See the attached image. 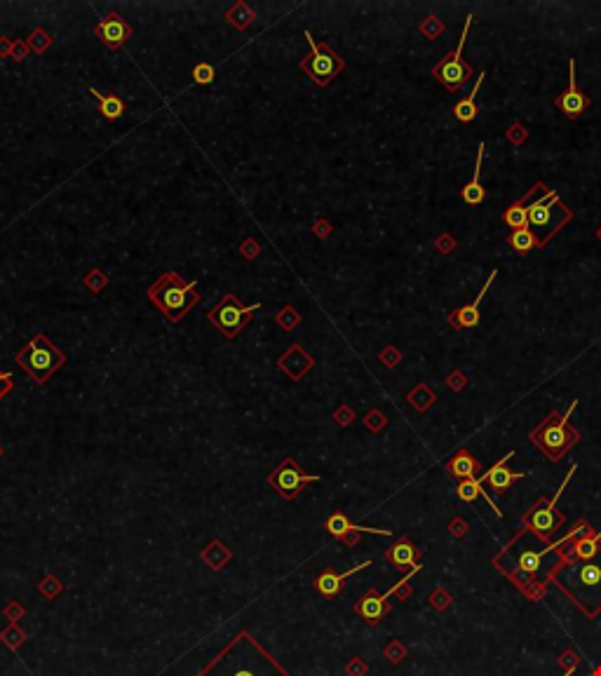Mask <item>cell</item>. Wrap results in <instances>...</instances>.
I'll use <instances>...</instances> for the list:
<instances>
[{
  "mask_svg": "<svg viewBox=\"0 0 601 676\" xmlns=\"http://www.w3.org/2000/svg\"><path fill=\"white\" fill-rule=\"evenodd\" d=\"M327 533H332L334 538H339L346 545H357V536L359 533H376V536H392V531L388 528H374V526H357L343 514L341 510H336L334 514H329L324 521Z\"/></svg>",
  "mask_w": 601,
  "mask_h": 676,
  "instance_id": "8fae6325",
  "label": "cell"
},
{
  "mask_svg": "<svg viewBox=\"0 0 601 676\" xmlns=\"http://www.w3.org/2000/svg\"><path fill=\"white\" fill-rule=\"evenodd\" d=\"M366 566H371V561H362V563H357V566L343 570V573H336L334 568H324L322 573L312 580V585H315V590L319 594H324V597H336V594L343 590V580H348L352 573H357V570H362Z\"/></svg>",
  "mask_w": 601,
  "mask_h": 676,
  "instance_id": "e0dca14e",
  "label": "cell"
},
{
  "mask_svg": "<svg viewBox=\"0 0 601 676\" xmlns=\"http://www.w3.org/2000/svg\"><path fill=\"white\" fill-rule=\"evenodd\" d=\"M472 14L466 17V29H463L461 34V40H458V47H456L453 52H448L442 61L437 63L435 68H432V78L439 80L448 92H458L463 85L468 83L472 78V66L463 59V47H466V38L470 34V24H472Z\"/></svg>",
  "mask_w": 601,
  "mask_h": 676,
  "instance_id": "ba28073f",
  "label": "cell"
},
{
  "mask_svg": "<svg viewBox=\"0 0 601 676\" xmlns=\"http://www.w3.org/2000/svg\"><path fill=\"white\" fill-rule=\"evenodd\" d=\"M223 19H226L230 26H235L237 31H247L250 29V24L256 19V12L247 3L240 0V3H235L233 7H228L226 14H223Z\"/></svg>",
  "mask_w": 601,
  "mask_h": 676,
  "instance_id": "d4e9b609",
  "label": "cell"
},
{
  "mask_svg": "<svg viewBox=\"0 0 601 676\" xmlns=\"http://www.w3.org/2000/svg\"><path fill=\"white\" fill-rule=\"evenodd\" d=\"M195 289L197 280H183L179 272L170 270L148 287V301L163 312L167 322L176 324L200 301V294Z\"/></svg>",
  "mask_w": 601,
  "mask_h": 676,
  "instance_id": "6da1fadb",
  "label": "cell"
},
{
  "mask_svg": "<svg viewBox=\"0 0 601 676\" xmlns=\"http://www.w3.org/2000/svg\"><path fill=\"white\" fill-rule=\"evenodd\" d=\"M512 456H515V451H508V456L500 458V461L495 463L493 468H488V470L482 474V481H484V484H488L493 491H498V493H505V491H510V488H512V484H515L517 479L526 477L524 472H515V470H510L508 461H510Z\"/></svg>",
  "mask_w": 601,
  "mask_h": 676,
  "instance_id": "2e32d148",
  "label": "cell"
},
{
  "mask_svg": "<svg viewBox=\"0 0 601 676\" xmlns=\"http://www.w3.org/2000/svg\"><path fill=\"white\" fill-rule=\"evenodd\" d=\"M540 190H548V186H545L543 181L535 183L533 188H528V193H526L522 200H517L515 205H510V207L503 212V221L508 223L512 230L526 228V225H528V207H531V198L535 195V193H540Z\"/></svg>",
  "mask_w": 601,
  "mask_h": 676,
  "instance_id": "ac0fdd59",
  "label": "cell"
},
{
  "mask_svg": "<svg viewBox=\"0 0 601 676\" xmlns=\"http://www.w3.org/2000/svg\"><path fill=\"white\" fill-rule=\"evenodd\" d=\"M446 468L458 481H466V479H477V472L482 470V465H479V461L470 454V451L461 449V451H456V456L448 461Z\"/></svg>",
  "mask_w": 601,
  "mask_h": 676,
  "instance_id": "ffe728a7",
  "label": "cell"
},
{
  "mask_svg": "<svg viewBox=\"0 0 601 676\" xmlns=\"http://www.w3.org/2000/svg\"><path fill=\"white\" fill-rule=\"evenodd\" d=\"M256 310H261V303L242 305L235 294H226L210 312H207V319H210V324L214 329H219L226 338H235L247 327V322H250V317Z\"/></svg>",
  "mask_w": 601,
  "mask_h": 676,
  "instance_id": "52a82bcc",
  "label": "cell"
},
{
  "mask_svg": "<svg viewBox=\"0 0 601 676\" xmlns=\"http://www.w3.org/2000/svg\"><path fill=\"white\" fill-rule=\"evenodd\" d=\"M456 493H458V498L461 501H466V503H472V501H477V498H484V501L488 503V507L498 514L500 517V510L495 507V503L488 498V493L484 491V481L482 479H466V481H458V486H456Z\"/></svg>",
  "mask_w": 601,
  "mask_h": 676,
  "instance_id": "603a6c76",
  "label": "cell"
},
{
  "mask_svg": "<svg viewBox=\"0 0 601 676\" xmlns=\"http://www.w3.org/2000/svg\"><path fill=\"white\" fill-rule=\"evenodd\" d=\"M306 40L310 47V54L303 56L299 66L303 73L310 76V80L317 87H327L346 68V61H343V56H339V52H336L334 47H329V43H317V40L310 36V31H306Z\"/></svg>",
  "mask_w": 601,
  "mask_h": 676,
  "instance_id": "8992f818",
  "label": "cell"
},
{
  "mask_svg": "<svg viewBox=\"0 0 601 676\" xmlns=\"http://www.w3.org/2000/svg\"><path fill=\"white\" fill-rule=\"evenodd\" d=\"M240 254H242V256H245V259H247V261H254V259H256V256H259V254H261V245H259V242H256V240H254V237H247V240H245V242H242V245H240Z\"/></svg>",
  "mask_w": 601,
  "mask_h": 676,
  "instance_id": "d6a6232c",
  "label": "cell"
},
{
  "mask_svg": "<svg viewBox=\"0 0 601 676\" xmlns=\"http://www.w3.org/2000/svg\"><path fill=\"white\" fill-rule=\"evenodd\" d=\"M484 78H486V73H479V78H477V83H475V90L470 92V96H466V99H461V101H456V106H453V116L461 120V123H472V120L477 118V113H479V108H477V92H479V85L484 83Z\"/></svg>",
  "mask_w": 601,
  "mask_h": 676,
  "instance_id": "cb8c5ba5",
  "label": "cell"
},
{
  "mask_svg": "<svg viewBox=\"0 0 601 676\" xmlns=\"http://www.w3.org/2000/svg\"><path fill=\"white\" fill-rule=\"evenodd\" d=\"M386 559L397 570H413V568L421 566V563H416V559H418V550H416V545L409 541V538H404V536L397 538L395 545L388 547Z\"/></svg>",
  "mask_w": 601,
  "mask_h": 676,
  "instance_id": "d6986e66",
  "label": "cell"
},
{
  "mask_svg": "<svg viewBox=\"0 0 601 676\" xmlns=\"http://www.w3.org/2000/svg\"><path fill=\"white\" fill-rule=\"evenodd\" d=\"M26 43H29V47H31V50H34L36 54H45V52L54 45V38L47 34L45 29L38 26V29H34V34L29 36Z\"/></svg>",
  "mask_w": 601,
  "mask_h": 676,
  "instance_id": "f1b7e54d",
  "label": "cell"
},
{
  "mask_svg": "<svg viewBox=\"0 0 601 676\" xmlns=\"http://www.w3.org/2000/svg\"><path fill=\"white\" fill-rule=\"evenodd\" d=\"M482 160H484V143H479L477 165H475V172H472V181L461 193L463 200H466L468 205H482L486 200V190L482 188V181H479V174H482Z\"/></svg>",
  "mask_w": 601,
  "mask_h": 676,
  "instance_id": "44dd1931",
  "label": "cell"
},
{
  "mask_svg": "<svg viewBox=\"0 0 601 676\" xmlns=\"http://www.w3.org/2000/svg\"><path fill=\"white\" fill-rule=\"evenodd\" d=\"M90 94L94 96V99H97V111H99L106 120H118V118L125 116L127 106H125V101L120 99V96H115V94H101L99 90H94V87H90Z\"/></svg>",
  "mask_w": 601,
  "mask_h": 676,
  "instance_id": "7402d4cb",
  "label": "cell"
},
{
  "mask_svg": "<svg viewBox=\"0 0 601 676\" xmlns=\"http://www.w3.org/2000/svg\"><path fill=\"white\" fill-rule=\"evenodd\" d=\"M12 45H14V40H10L7 36H0V59H5V56H10Z\"/></svg>",
  "mask_w": 601,
  "mask_h": 676,
  "instance_id": "8d00e7d4",
  "label": "cell"
},
{
  "mask_svg": "<svg viewBox=\"0 0 601 676\" xmlns=\"http://www.w3.org/2000/svg\"><path fill=\"white\" fill-rule=\"evenodd\" d=\"M214 76H216V71H214L212 63H207V61H200L197 66L193 68V80L197 85H210L214 80Z\"/></svg>",
  "mask_w": 601,
  "mask_h": 676,
  "instance_id": "1f68e13d",
  "label": "cell"
},
{
  "mask_svg": "<svg viewBox=\"0 0 601 676\" xmlns=\"http://www.w3.org/2000/svg\"><path fill=\"white\" fill-rule=\"evenodd\" d=\"M29 50H31V47H29L26 40H14L10 56H12L14 61H24V59H26V56H29Z\"/></svg>",
  "mask_w": 601,
  "mask_h": 676,
  "instance_id": "836d02e7",
  "label": "cell"
},
{
  "mask_svg": "<svg viewBox=\"0 0 601 676\" xmlns=\"http://www.w3.org/2000/svg\"><path fill=\"white\" fill-rule=\"evenodd\" d=\"M336 421H339V423H343V425H346V423H350V421H352V409H348V406H341L339 411H336Z\"/></svg>",
  "mask_w": 601,
  "mask_h": 676,
  "instance_id": "74e56055",
  "label": "cell"
},
{
  "mask_svg": "<svg viewBox=\"0 0 601 676\" xmlns=\"http://www.w3.org/2000/svg\"><path fill=\"white\" fill-rule=\"evenodd\" d=\"M0 456H3V446H0Z\"/></svg>",
  "mask_w": 601,
  "mask_h": 676,
  "instance_id": "60d3db41",
  "label": "cell"
},
{
  "mask_svg": "<svg viewBox=\"0 0 601 676\" xmlns=\"http://www.w3.org/2000/svg\"><path fill=\"white\" fill-rule=\"evenodd\" d=\"M381 359H383V364L392 367V364H397V362H399V355H397L395 350H386V352L381 355Z\"/></svg>",
  "mask_w": 601,
  "mask_h": 676,
  "instance_id": "f35d334b",
  "label": "cell"
},
{
  "mask_svg": "<svg viewBox=\"0 0 601 676\" xmlns=\"http://www.w3.org/2000/svg\"><path fill=\"white\" fill-rule=\"evenodd\" d=\"M83 285L90 289L92 294H101L103 289L108 287V275H106V272H103L101 268H97V265H94V268L83 277Z\"/></svg>",
  "mask_w": 601,
  "mask_h": 676,
  "instance_id": "f546056e",
  "label": "cell"
},
{
  "mask_svg": "<svg viewBox=\"0 0 601 676\" xmlns=\"http://www.w3.org/2000/svg\"><path fill=\"white\" fill-rule=\"evenodd\" d=\"M14 390V381H12V374L7 372H0V399L5 397V394H10Z\"/></svg>",
  "mask_w": 601,
  "mask_h": 676,
  "instance_id": "e575fe53",
  "label": "cell"
},
{
  "mask_svg": "<svg viewBox=\"0 0 601 676\" xmlns=\"http://www.w3.org/2000/svg\"><path fill=\"white\" fill-rule=\"evenodd\" d=\"M312 232H315V235H317L319 240L329 237V235H332V225H329V221L317 219V221H315V225H312Z\"/></svg>",
  "mask_w": 601,
  "mask_h": 676,
  "instance_id": "d590c367",
  "label": "cell"
},
{
  "mask_svg": "<svg viewBox=\"0 0 601 676\" xmlns=\"http://www.w3.org/2000/svg\"><path fill=\"white\" fill-rule=\"evenodd\" d=\"M317 479H319L317 474L303 472V468L294 461V458H284V461L268 474V486L272 491H277V493L287 498V501H294V498L303 491V486L310 484V481H317Z\"/></svg>",
  "mask_w": 601,
  "mask_h": 676,
  "instance_id": "9c48e42d",
  "label": "cell"
},
{
  "mask_svg": "<svg viewBox=\"0 0 601 676\" xmlns=\"http://www.w3.org/2000/svg\"><path fill=\"white\" fill-rule=\"evenodd\" d=\"M275 322L282 332H294V329L301 324V312L296 310L294 305H282L279 312L275 315Z\"/></svg>",
  "mask_w": 601,
  "mask_h": 676,
  "instance_id": "83f0119b",
  "label": "cell"
},
{
  "mask_svg": "<svg viewBox=\"0 0 601 676\" xmlns=\"http://www.w3.org/2000/svg\"><path fill=\"white\" fill-rule=\"evenodd\" d=\"M399 585H402V583H397V585L392 587V590H388L386 594H379L376 590L366 592L364 597L355 603V613L362 618L366 625H379L381 620L390 613V601H388V599L392 597V594L399 592Z\"/></svg>",
  "mask_w": 601,
  "mask_h": 676,
  "instance_id": "7c38bea8",
  "label": "cell"
},
{
  "mask_svg": "<svg viewBox=\"0 0 601 676\" xmlns=\"http://www.w3.org/2000/svg\"><path fill=\"white\" fill-rule=\"evenodd\" d=\"M555 103H557V108L571 120L582 116L590 106V96L580 90L578 83H575V61L573 59H568V87H566L564 94L557 96Z\"/></svg>",
  "mask_w": 601,
  "mask_h": 676,
  "instance_id": "4fadbf2b",
  "label": "cell"
},
{
  "mask_svg": "<svg viewBox=\"0 0 601 676\" xmlns=\"http://www.w3.org/2000/svg\"><path fill=\"white\" fill-rule=\"evenodd\" d=\"M578 470L575 465H571V470H568V474H566V479H564V484L557 488V493L550 498V501H545V498H540V501H535V505L528 510L524 517H522V524H524V531H533L535 536L540 538V541H545V543H550V538L557 533L559 528L564 526V521H566V517L562 512L557 510V503H559V498H562V493H564V488H566V484H568V479L573 477V472Z\"/></svg>",
  "mask_w": 601,
  "mask_h": 676,
  "instance_id": "5b68a950",
  "label": "cell"
},
{
  "mask_svg": "<svg viewBox=\"0 0 601 676\" xmlns=\"http://www.w3.org/2000/svg\"><path fill=\"white\" fill-rule=\"evenodd\" d=\"M508 245L515 249V252H519V254H528V252H533V249L540 247V240H538V235H535V232L526 225V228H519V230H512V232H510Z\"/></svg>",
  "mask_w": 601,
  "mask_h": 676,
  "instance_id": "484cf974",
  "label": "cell"
},
{
  "mask_svg": "<svg viewBox=\"0 0 601 676\" xmlns=\"http://www.w3.org/2000/svg\"><path fill=\"white\" fill-rule=\"evenodd\" d=\"M571 219L573 212L562 203L555 188H548L543 198H538L528 207V228L538 235L540 247L548 245Z\"/></svg>",
  "mask_w": 601,
  "mask_h": 676,
  "instance_id": "277c9868",
  "label": "cell"
},
{
  "mask_svg": "<svg viewBox=\"0 0 601 676\" xmlns=\"http://www.w3.org/2000/svg\"><path fill=\"white\" fill-rule=\"evenodd\" d=\"M564 541H559V543H555V545H550V547H545V550H538V552H533V550H524L522 554L517 557V568L522 570V573H526V575H533L535 570L540 568V563H543V557L548 554L550 550H557L559 545H562Z\"/></svg>",
  "mask_w": 601,
  "mask_h": 676,
  "instance_id": "4316f807",
  "label": "cell"
},
{
  "mask_svg": "<svg viewBox=\"0 0 601 676\" xmlns=\"http://www.w3.org/2000/svg\"><path fill=\"white\" fill-rule=\"evenodd\" d=\"M228 676H256V672L252 667H233V670L228 672Z\"/></svg>",
  "mask_w": 601,
  "mask_h": 676,
  "instance_id": "ab89813d",
  "label": "cell"
},
{
  "mask_svg": "<svg viewBox=\"0 0 601 676\" xmlns=\"http://www.w3.org/2000/svg\"><path fill=\"white\" fill-rule=\"evenodd\" d=\"M578 401L568 406V411H552L545 421L535 428L528 439L538 446L550 461H562V458L580 441V432L571 425V414L575 411Z\"/></svg>",
  "mask_w": 601,
  "mask_h": 676,
  "instance_id": "7a4b0ae2",
  "label": "cell"
},
{
  "mask_svg": "<svg viewBox=\"0 0 601 676\" xmlns=\"http://www.w3.org/2000/svg\"><path fill=\"white\" fill-rule=\"evenodd\" d=\"M14 359H17V364L34 378L38 385L47 383L59 367L66 364V355H63L45 334H36L17 355H14Z\"/></svg>",
  "mask_w": 601,
  "mask_h": 676,
  "instance_id": "3957f363",
  "label": "cell"
},
{
  "mask_svg": "<svg viewBox=\"0 0 601 676\" xmlns=\"http://www.w3.org/2000/svg\"><path fill=\"white\" fill-rule=\"evenodd\" d=\"M94 36H97L108 50H120L127 45V40L132 38V26L127 24L115 10H111L97 26H94Z\"/></svg>",
  "mask_w": 601,
  "mask_h": 676,
  "instance_id": "30bf717a",
  "label": "cell"
},
{
  "mask_svg": "<svg viewBox=\"0 0 601 676\" xmlns=\"http://www.w3.org/2000/svg\"><path fill=\"white\" fill-rule=\"evenodd\" d=\"M277 367H279V372H284L292 381H301V378L315 367V357H310L308 352L303 350V345L294 343L292 348L277 359Z\"/></svg>",
  "mask_w": 601,
  "mask_h": 676,
  "instance_id": "9a60e30c",
  "label": "cell"
},
{
  "mask_svg": "<svg viewBox=\"0 0 601 676\" xmlns=\"http://www.w3.org/2000/svg\"><path fill=\"white\" fill-rule=\"evenodd\" d=\"M495 277H498V270H493L491 275H488V280L484 282L482 292L477 294L475 301L468 303V305H461L458 310H453L451 315H448V324H451L453 329H475V327L479 324V319H482V310H479V305H482L484 296H486V292H488V287H491V282H493Z\"/></svg>",
  "mask_w": 601,
  "mask_h": 676,
  "instance_id": "5bb4252c",
  "label": "cell"
},
{
  "mask_svg": "<svg viewBox=\"0 0 601 676\" xmlns=\"http://www.w3.org/2000/svg\"><path fill=\"white\" fill-rule=\"evenodd\" d=\"M578 575H580V583L587 585V587L601 585V566H597V563H587V566H582Z\"/></svg>",
  "mask_w": 601,
  "mask_h": 676,
  "instance_id": "4dcf8cb0",
  "label": "cell"
}]
</instances>
